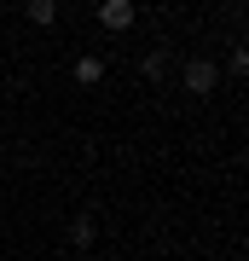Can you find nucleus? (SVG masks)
<instances>
[{
	"label": "nucleus",
	"mask_w": 249,
	"mask_h": 261,
	"mask_svg": "<svg viewBox=\"0 0 249 261\" xmlns=\"http://www.w3.org/2000/svg\"><path fill=\"white\" fill-rule=\"evenodd\" d=\"M185 87H191V93H214V64L209 58H191V64H185Z\"/></svg>",
	"instance_id": "obj_2"
},
{
	"label": "nucleus",
	"mask_w": 249,
	"mask_h": 261,
	"mask_svg": "<svg viewBox=\"0 0 249 261\" xmlns=\"http://www.w3.org/2000/svg\"><path fill=\"white\" fill-rule=\"evenodd\" d=\"M99 75H104V64H99V58H75V82H81V87H93Z\"/></svg>",
	"instance_id": "obj_3"
},
{
	"label": "nucleus",
	"mask_w": 249,
	"mask_h": 261,
	"mask_svg": "<svg viewBox=\"0 0 249 261\" xmlns=\"http://www.w3.org/2000/svg\"><path fill=\"white\" fill-rule=\"evenodd\" d=\"M133 18H139L133 0H104V6H99V23H104V29H128Z\"/></svg>",
	"instance_id": "obj_1"
},
{
	"label": "nucleus",
	"mask_w": 249,
	"mask_h": 261,
	"mask_svg": "<svg viewBox=\"0 0 249 261\" xmlns=\"http://www.w3.org/2000/svg\"><path fill=\"white\" fill-rule=\"evenodd\" d=\"M70 238H75V244H81V250H87V244H93V238H99V232H93V221H87V215H81V221H75V226H70Z\"/></svg>",
	"instance_id": "obj_5"
},
{
	"label": "nucleus",
	"mask_w": 249,
	"mask_h": 261,
	"mask_svg": "<svg viewBox=\"0 0 249 261\" xmlns=\"http://www.w3.org/2000/svg\"><path fill=\"white\" fill-rule=\"evenodd\" d=\"M52 18H58L52 0H29V23H52Z\"/></svg>",
	"instance_id": "obj_4"
}]
</instances>
